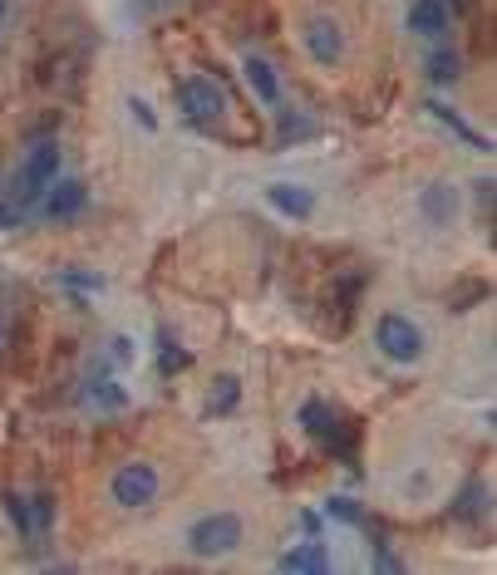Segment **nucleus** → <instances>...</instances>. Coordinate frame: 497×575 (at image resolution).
<instances>
[{
  "mask_svg": "<svg viewBox=\"0 0 497 575\" xmlns=\"http://www.w3.org/2000/svg\"><path fill=\"white\" fill-rule=\"evenodd\" d=\"M429 79H434V84H453V79H458V55H453V50H434V55H429Z\"/></svg>",
  "mask_w": 497,
  "mask_h": 575,
  "instance_id": "16",
  "label": "nucleus"
},
{
  "mask_svg": "<svg viewBox=\"0 0 497 575\" xmlns=\"http://www.w3.org/2000/svg\"><path fill=\"white\" fill-rule=\"evenodd\" d=\"M419 212H424V222H429V227H448V222H453V212H458L453 187H448V182L424 187V192H419Z\"/></svg>",
  "mask_w": 497,
  "mask_h": 575,
  "instance_id": "10",
  "label": "nucleus"
},
{
  "mask_svg": "<svg viewBox=\"0 0 497 575\" xmlns=\"http://www.w3.org/2000/svg\"><path fill=\"white\" fill-rule=\"evenodd\" d=\"M301 40H306V50L320 69H335L340 59L350 55V40H345V25L335 20V15H325V10H315L306 15V25H301Z\"/></svg>",
  "mask_w": 497,
  "mask_h": 575,
  "instance_id": "4",
  "label": "nucleus"
},
{
  "mask_svg": "<svg viewBox=\"0 0 497 575\" xmlns=\"http://www.w3.org/2000/svg\"><path fill=\"white\" fill-rule=\"evenodd\" d=\"M374 345H379V354H384L389 364H419V359H424V330H419L409 315L384 310V315L374 320Z\"/></svg>",
  "mask_w": 497,
  "mask_h": 575,
  "instance_id": "2",
  "label": "nucleus"
},
{
  "mask_svg": "<svg viewBox=\"0 0 497 575\" xmlns=\"http://www.w3.org/2000/svg\"><path fill=\"white\" fill-rule=\"evenodd\" d=\"M84 202H89V187L79 177H55L45 187V217L50 222H74L84 212Z\"/></svg>",
  "mask_w": 497,
  "mask_h": 575,
  "instance_id": "5",
  "label": "nucleus"
},
{
  "mask_svg": "<svg viewBox=\"0 0 497 575\" xmlns=\"http://www.w3.org/2000/svg\"><path fill=\"white\" fill-rule=\"evenodd\" d=\"M55 177H60V143H55V138H40V143L30 148L25 168H20V182H25V192H45Z\"/></svg>",
  "mask_w": 497,
  "mask_h": 575,
  "instance_id": "6",
  "label": "nucleus"
},
{
  "mask_svg": "<svg viewBox=\"0 0 497 575\" xmlns=\"http://www.w3.org/2000/svg\"><path fill=\"white\" fill-rule=\"evenodd\" d=\"M5 227H15V212H10V207L0 202V231H5Z\"/></svg>",
  "mask_w": 497,
  "mask_h": 575,
  "instance_id": "22",
  "label": "nucleus"
},
{
  "mask_svg": "<svg viewBox=\"0 0 497 575\" xmlns=\"http://www.w3.org/2000/svg\"><path fill=\"white\" fill-rule=\"evenodd\" d=\"M247 541V517L242 512H207L187 526V551L197 561H222L232 551H242Z\"/></svg>",
  "mask_w": 497,
  "mask_h": 575,
  "instance_id": "1",
  "label": "nucleus"
},
{
  "mask_svg": "<svg viewBox=\"0 0 497 575\" xmlns=\"http://www.w3.org/2000/svg\"><path fill=\"white\" fill-rule=\"evenodd\" d=\"M409 30L414 35H424V40H438L443 30H448V5L443 0H409Z\"/></svg>",
  "mask_w": 497,
  "mask_h": 575,
  "instance_id": "9",
  "label": "nucleus"
},
{
  "mask_svg": "<svg viewBox=\"0 0 497 575\" xmlns=\"http://www.w3.org/2000/svg\"><path fill=\"white\" fill-rule=\"evenodd\" d=\"M242 74H247L251 94L266 104V109H281V74H276V64L261 55H247L242 59Z\"/></svg>",
  "mask_w": 497,
  "mask_h": 575,
  "instance_id": "8",
  "label": "nucleus"
},
{
  "mask_svg": "<svg viewBox=\"0 0 497 575\" xmlns=\"http://www.w3.org/2000/svg\"><path fill=\"white\" fill-rule=\"evenodd\" d=\"M178 99H183V109L192 118H217L222 109H227L222 89H217L207 74H192V79H183V84H178Z\"/></svg>",
  "mask_w": 497,
  "mask_h": 575,
  "instance_id": "7",
  "label": "nucleus"
},
{
  "mask_svg": "<svg viewBox=\"0 0 497 575\" xmlns=\"http://www.w3.org/2000/svg\"><path fill=\"white\" fill-rule=\"evenodd\" d=\"M0 340H5V320H0Z\"/></svg>",
  "mask_w": 497,
  "mask_h": 575,
  "instance_id": "24",
  "label": "nucleus"
},
{
  "mask_svg": "<svg viewBox=\"0 0 497 575\" xmlns=\"http://www.w3.org/2000/svg\"><path fill=\"white\" fill-rule=\"evenodd\" d=\"M25 502H30V526H35V536H40V531L55 521V502H50V497H25Z\"/></svg>",
  "mask_w": 497,
  "mask_h": 575,
  "instance_id": "19",
  "label": "nucleus"
},
{
  "mask_svg": "<svg viewBox=\"0 0 497 575\" xmlns=\"http://www.w3.org/2000/svg\"><path fill=\"white\" fill-rule=\"evenodd\" d=\"M133 114H138V123H143V128H158V118L148 114V104H143V99H133Z\"/></svg>",
  "mask_w": 497,
  "mask_h": 575,
  "instance_id": "21",
  "label": "nucleus"
},
{
  "mask_svg": "<svg viewBox=\"0 0 497 575\" xmlns=\"http://www.w3.org/2000/svg\"><path fill=\"white\" fill-rule=\"evenodd\" d=\"M301 423H306V428H311L315 438H325V433H330V428H335V423H340V418H335V408H330V403L311 399V403H306V408H301Z\"/></svg>",
  "mask_w": 497,
  "mask_h": 575,
  "instance_id": "14",
  "label": "nucleus"
},
{
  "mask_svg": "<svg viewBox=\"0 0 497 575\" xmlns=\"http://www.w3.org/2000/svg\"><path fill=\"white\" fill-rule=\"evenodd\" d=\"M124 389L114 384V379H94L89 389H84V403H94V408H124Z\"/></svg>",
  "mask_w": 497,
  "mask_h": 575,
  "instance_id": "15",
  "label": "nucleus"
},
{
  "mask_svg": "<svg viewBox=\"0 0 497 575\" xmlns=\"http://www.w3.org/2000/svg\"><path fill=\"white\" fill-rule=\"evenodd\" d=\"M330 512H335V517H340V521H355V517H360L350 497H335V502H330Z\"/></svg>",
  "mask_w": 497,
  "mask_h": 575,
  "instance_id": "20",
  "label": "nucleus"
},
{
  "mask_svg": "<svg viewBox=\"0 0 497 575\" xmlns=\"http://www.w3.org/2000/svg\"><path fill=\"white\" fill-rule=\"evenodd\" d=\"M360 290H365V276H360V271H355V276H340V286H335V300H340V310H355Z\"/></svg>",
  "mask_w": 497,
  "mask_h": 575,
  "instance_id": "17",
  "label": "nucleus"
},
{
  "mask_svg": "<svg viewBox=\"0 0 497 575\" xmlns=\"http://www.w3.org/2000/svg\"><path fill=\"white\" fill-rule=\"evenodd\" d=\"M5 10H10V0H0V20H5Z\"/></svg>",
  "mask_w": 497,
  "mask_h": 575,
  "instance_id": "23",
  "label": "nucleus"
},
{
  "mask_svg": "<svg viewBox=\"0 0 497 575\" xmlns=\"http://www.w3.org/2000/svg\"><path fill=\"white\" fill-rule=\"evenodd\" d=\"M281 571H291V575H320V571H330V551H325L320 541H301V546H291V551L281 556Z\"/></svg>",
  "mask_w": 497,
  "mask_h": 575,
  "instance_id": "11",
  "label": "nucleus"
},
{
  "mask_svg": "<svg viewBox=\"0 0 497 575\" xmlns=\"http://www.w3.org/2000/svg\"><path fill=\"white\" fill-rule=\"evenodd\" d=\"M158 487H163V472H158L153 462L133 458V462H124V467L109 477V502H114V507H124V512H133V507L158 502Z\"/></svg>",
  "mask_w": 497,
  "mask_h": 575,
  "instance_id": "3",
  "label": "nucleus"
},
{
  "mask_svg": "<svg viewBox=\"0 0 497 575\" xmlns=\"http://www.w3.org/2000/svg\"><path fill=\"white\" fill-rule=\"evenodd\" d=\"M266 197H271V207H281L286 217H296V222H306L315 212V197L306 187H291V182H276V187H266Z\"/></svg>",
  "mask_w": 497,
  "mask_h": 575,
  "instance_id": "12",
  "label": "nucleus"
},
{
  "mask_svg": "<svg viewBox=\"0 0 497 575\" xmlns=\"http://www.w3.org/2000/svg\"><path fill=\"white\" fill-rule=\"evenodd\" d=\"M5 517L15 521L20 536H35V526H30V502H25V497H10V502H5Z\"/></svg>",
  "mask_w": 497,
  "mask_h": 575,
  "instance_id": "18",
  "label": "nucleus"
},
{
  "mask_svg": "<svg viewBox=\"0 0 497 575\" xmlns=\"http://www.w3.org/2000/svg\"><path fill=\"white\" fill-rule=\"evenodd\" d=\"M237 399H242V379H237V374H222L217 389H212V399H207V413H212V418H227V413L237 408Z\"/></svg>",
  "mask_w": 497,
  "mask_h": 575,
  "instance_id": "13",
  "label": "nucleus"
}]
</instances>
